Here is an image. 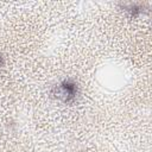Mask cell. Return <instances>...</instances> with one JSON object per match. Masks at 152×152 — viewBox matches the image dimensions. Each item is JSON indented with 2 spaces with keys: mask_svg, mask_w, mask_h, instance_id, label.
Masks as SVG:
<instances>
[{
  "mask_svg": "<svg viewBox=\"0 0 152 152\" xmlns=\"http://www.w3.org/2000/svg\"><path fill=\"white\" fill-rule=\"evenodd\" d=\"M4 64V61H2V57L0 56V65H2Z\"/></svg>",
  "mask_w": 152,
  "mask_h": 152,
  "instance_id": "2",
  "label": "cell"
},
{
  "mask_svg": "<svg viewBox=\"0 0 152 152\" xmlns=\"http://www.w3.org/2000/svg\"><path fill=\"white\" fill-rule=\"evenodd\" d=\"M59 90L62 93V95L64 96V100L65 101H72L77 94V87L74 82L71 81H64L62 82L61 87H59Z\"/></svg>",
  "mask_w": 152,
  "mask_h": 152,
  "instance_id": "1",
  "label": "cell"
}]
</instances>
